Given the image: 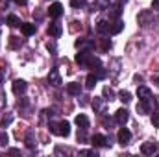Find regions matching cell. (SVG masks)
I'll list each match as a JSON object with an SVG mask.
<instances>
[{"mask_svg":"<svg viewBox=\"0 0 159 157\" xmlns=\"http://www.w3.org/2000/svg\"><path fill=\"white\" fill-rule=\"evenodd\" d=\"M48 128H50V131H52L54 135H59V137H69V135H70V124H69L67 120H61V122H57V124L50 122Z\"/></svg>","mask_w":159,"mask_h":157,"instance_id":"1","label":"cell"},{"mask_svg":"<svg viewBox=\"0 0 159 157\" xmlns=\"http://www.w3.org/2000/svg\"><path fill=\"white\" fill-rule=\"evenodd\" d=\"M137 22H139V26H143V28H148L150 24H154V13H152L150 9H144V11H141V13L137 15Z\"/></svg>","mask_w":159,"mask_h":157,"instance_id":"2","label":"cell"},{"mask_svg":"<svg viewBox=\"0 0 159 157\" xmlns=\"http://www.w3.org/2000/svg\"><path fill=\"white\" fill-rule=\"evenodd\" d=\"M154 107H156V100H154V98H152V100H139V104H137V111H139L141 115L152 113Z\"/></svg>","mask_w":159,"mask_h":157,"instance_id":"3","label":"cell"},{"mask_svg":"<svg viewBox=\"0 0 159 157\" xmlns=\"http://www.w3.org/2000/svg\"><path fill=\"white\" fill-rule=\"evenodd\" d=\"M91 144L94 148H104V146H109V139L104 135H94V137H91Z\"/></svg>","mask_w":159,"mask_h":157,"instance_id":"4","label":"cell"},{"mask_svg":"<svg viewBox=\"0 0 159 157\" xmlns=\"http://www.w3.org/2000/svg\"><path fill=\"white\" fill-rule=\"evenodd\" d=\"M117 139H119V142L124 146V144H128L129 141H131V131L128 129V128H120L119 133H117Z\"/></svg>","mask_w":159,"mask_h":157,"instance_id":"5","label":"cell"},{"mask_svg":"<svg viewBox=\"0 0 159 157\" xmlns=\"http://www.w3.org/2000/svg\"><path fill=\"white\" fill-rule=\"evenodd\" d=\"M48 15H50L52 19H59V17L63 15V6H61L59 2H54V4L48 7Z\"/></svg>","mask_w":159,"mask_h":157,"instance_id":"6","label":"cell"},{"mask_svg":"<svg viewBox=\"0 0 159 157\" xmlns=\"http://www.w3.org/2000/svg\"><path fill=\"white\" fill-rule=\"evenodd\" d=\"M91 56H93V54H91L89 50H80L78 54H76V63H78V65H83V67H87Z\"/></svg>","mask_w":159,"mask_h":157,"instance_id":"7","label":"cell"},{"mask_svg":"<svg viewBox=\"0 0 159 157\" xmlns=\"http://www.w3.org/2000/svg\"><path fill=\"white\" fill-rule=\"evenodd\" d=\"M61 34H63V28H61V24H57V22H52V24H48V35H50V37L57 39V37H61Z\"/></svg>","mask_w":159,"mask_h":157,"instance_id":"8","label":"cell"},{"mask_svg":"<svg viewBox=\"0 0 159 157\" xmlns=\"http://www.w3.org/2000/svg\"><path fill=\"white\" fill-rule=\"evenodd\" d=\"M26 89H28V85H26V81H24V79H15V81H13V92H15L17 96L24 94V92H26Z\"/></svg>","mask_w":159,"mask_h":157,"instance_id":"9","label":"cell"},{"mask_svg":"<svg viewBox=\"0 0 159 157\" xmlns=\"http://www.w3.org/2000/svg\"><path fill=\"white\" fill-rule=\"evenodd\" d=\"M128 118H129V113H128V109H124V107H120L119 111L115 113V122L120 124V126H124V124L128 122Z\"/></svg>","mask_w":159,"mask_h":157,"instance_id":"10","label":"cell"},{"mask_svg":"<svg viewBox=\"0 0 159 157\" xmlns=\"http://www.w3.org/2000/svg\"><path fill=\"white\" fill-rule=\"evenodd\" d=\"M141 154H144V155H154V154H157V144H156V142H144V144L141 146Z\"/></svg>","mask_w":159,"mask_h":157,"instance_id":"11","label":"cell"},{"mask_svg":"<svg viewBox=\"0 0 159 157\" xmlns=\"http://www.w3.org/2000/svg\"><path fill=\"white\" fill-rule=\"evenodd\" d=\"M48 83L54 85V87H59L61 85V76H59V70L57 69H52L50 74H48Z\"/></svg>","mask_w":159,"mask_h":157,"instance_id":"12","label":"cell"},{"mask_svg":"<svg viewBox=\"0 0 159 157\" xmlns=\"http://www.w3.org/2000/svg\"><path fill=\"white\" fill-rule=\"evenodd\" d=\"M20 32H22V35L30 37V35H34V34H35V24H30V22H22V24H20Z\"/></svg>","mask_w":159,"mask_h":157,"instance_id":"13","label":"cell"},{"mask_svg":"<svg viewBox=\"0 0 159 157\" xmlns=\"http://www.w3.org/2000/svg\"><path fill=\"white\" fill-rule=\"evenodd\" d=\"M137 96H139V100H152V91L148 87H139Z\"/></svg>","mask_w":159,"mask_h":157,"instance_id":"14","label":"cell"},{"mask_svg":"<svg viewBox=\"0 0 159 157\" xmlns=\"http://www.w3.org/2000/svg\"><path fill=\"white\" fill-rule=\"evenodd\" d=\"M74 122H76V126H78L80 129H87L89 128V118L85 117V115H76V118H74Z\"/></svg>","mask_w":159,"mask_h":157,"instance_id":"15","label":"cell"},{"mask_svg":"<svg viewBox=\"0 0 159 157\" xmlns=\"http://www.w3.org/2000/svg\"><path fill=\"white\" fill-rule=\"evenodd\" d=\"M67 92H69L70 96H80L81 85H80V83H69V85H67Z\"/></svg>","mask_w":159,"mask_h":157,"instance_id":"16","label":"cell"},{"mask_svg":"<svg viewBox=\"0 0 159 157\" xmlns=\"http://www.w3.org/2000/svg\"><path fill=\"white\" fill-rule=\"evenodd\" d=\"M76 46H78L80 50H89V52H91V50L94 48V43H93V41H85V39H80L78 43H76Z\"/></svg>","mask_w":159,"mask_h":157,"instance_id":"17","label":"cell"},{"mask_svg":"<svg viewBox=\"0 0 159 157\" xmlns=\"http://www.w3.org/2000/svg\"><path fill=\"white\" fill-rule=\"evenodd\" d=\"M122 28H124V22L115 20V22L109 26V34H111V35H117V34H120V32H122Z\"/></svg>","mask_w":159,"mask_h":157,"instance_id":"18","label":"cell"},{"mask_svg":"<svg viewBox=\"0 0 159 157\" xmlns=\"http://www.w3.org/2000/svg\"><path fill=\"white\" fill-rule=\"evenodd\" d=\"M109 26H111V24H109L107 20H100V22L96 24V30H98V34L104 35V34H109Z\"/></svg>","mask_w":159,"mask_h":157,"instance_id":"19","label":"cell"},{"mask_svg":"<svg viewBox=\"0 0 159 157\" xmlns=\"http://www.w3.org/2000/svg\"><path fill=\"white\" fill-rule=\"evenodd\" d=\"M96 81H98V78H96V74L93 72V74H89V76H87V79H85V87H87V89H94Z\"/></svg>","mask_w":159,"mask_h":157,"instance_id":"20","label":"cell"},{"mask_svg":"<svg viewBox=\"0 0 159 157\" xmlns=\"http://www.w3.org/2000/svg\"><path fill=\"white\" fill-rule=\"evenodd\" d=\"M6 22H7V26H11V28H15V26H20L22 22L19 20V17H15V15H9L7 19H6Z\"/></svg>","mask_w":159,"mask_h":157,"instance_id":"21","label":"cell"},{"mask_svg":"<svg viewBox=\"0 0 159 157\" xmlns=\"http://www.w3.org/2000/svg\"><path fill=\"white\" fill-rule=\"evenodd\" d=\"M87 67H89V69H94V70H96V69H100V67H102V61H100L98 57H93V56H91V59H89Z\"/></svg>","mask_w":159,"mask_h":157,"instance_id":"22","label":"cell"},{"mask_svg":"<svg viewBox=\"0 0 159 157\" xmlns=\"http://www.w3.org/2000/svg\"><path fill=\"white\" fill-rule=\"evenodd\" d=\"M119 100L122 102V104H129V102H131V94H129L128 91H120L119 92Z\"/></svg>","mask_w":159,"mask_h":157,"instance_id":"23","label":"cell"},{"mask_svg":"<svg viewBox=\"0 0 159 157\" xmlns=\"http://www.w3.org/2000/svg\"><path fill=\"white\" fill-rule=\"evenodd\" d=\"M93 107H94V111L102 113V109H104V98H94L93 100Z\"/></svg>","mask_w":159,"mask_h":157,"instance_id":"24","label":"cell"},{"mask_svg":"<svg viewBox=\"0 0 159 157\" xmlns=\"http://www.w3.org/2000/svg\"><path fill=\"white\" fill-rule=\"evenodd\" d=\"M120 13H122V9H120V4H117V6H113V7H111V11H109V17H111V19H119Z\"/></svg>","mask_w":159,"mask_h":157,"instance_id":"25","label":"cell"},{"mask_svg":"<svg viewBox=\"0 0 159 157\" xmlns=\"http://www.w3.org/2000/svg\"><path fill=\"white\" fill-rule=\"evenodd\" d=\"M104 100H113L115 98V91L113 89H109V87H104Z\"/></svg>","mask_w":159,"mask_h":157,"instance_id":"26","label":"cell"},{"mask_svg":"<svg viewBox=\"0 0 159 157\" xmlns=\"http://www.w3.org/2000/svg\"><path fill=\"white\" fill-rule=\"evenodd\" d=\"M11 122H13V115H6V117H2V120H0V128L9 126Z\"/></svg>","mask_w":159,"mask_h":157,"instance_id":"27","label":"cell"},{"mask_svg":"<svg viewBox=\"0 0 159 157\" xmlns=\"http://www.w3.org/2000/svg\"><path fill=\"white\" fill-rule=\"evenodd\" d=\"M100 46H102L104 52H107V50H111V41L109 39H100Z\"/></svg>","mask_w":159,"mask_h":157,"instance_id":"28","label":"cell"},{"mask_svg":"<svg viewBox=\"0 0 159 157\" xmlns=\"http://www.w3.org/2000/svg\"><path fill=\"white\" fill-rule=\"evenodd\" d=\"M26 146H28V148H34V146H35V142H34V133H32V131H28V135H26Z\"/></svg>","mask_w":159,"mask_h":157,"instance_id":"29","label":"cell"},{"mask_svg":"<svg viewBox=\"0 0 159 157\" xmlns=\"http://www.w3.org/2000/svg\"><path fill=\"white\" fill-rule=\"evenodd\" d=\"M20 44H22V41L19 39V37H9V46L11 48H19Z\"/></svg>","mask_w":159,"mask_h":157,"instance_id":"30","label":"cell"},{"mask_svg":"<svg viewBox=\"0 0 159 157\" xmlns=\"http://www.w3.org/2000/svg\"><path fill=\"white\" fill-rule=\"evenodd\" d=\"M7 142H9V137H7L6 131H2L0 133V146H7Z\"/></svg>","mask_w":159,"mask_h":157,"instance_id":"31","label":"cell"},{"mask_svg":"<svg viewBox=\"0 0 159 157\" xmlns=\"http://www.w3.org/2000/svg\"><path fill=\"white\" fill-rule=\"evenodd\" d=\"M78 141H81V142H85V141H87V129L78 131Z\"/></svg>","mask_w":159,"mask_h":157,"instance_id":"32","label":"cell"},{"mask_svg":"<svg viewBox=\"0 0 159 157\" xmlns=\"http://www.w3.org/2000/svg\"><path fill=\"white\" fill-rule=\"evenodd\" d=\"M152 124H154L156 128H159V111H157V113H154V115H152Z\"/></svg>","mask_w":159,"mask_h":157,"instance_id":"33","label":"cell"},{"mask_svg":"<svg viewBox=\"0 0 159 157\" xmlns=\"http://www.w3.org/2000/svg\"><path fill=\"white\" fill-rule=\"evenodd\" d=\"M81 155H94V157H96V152H94V150H83V152H81Z\"/></svg>","mask_w":159,"mask_h":157,"instance_id":"34","label":"cell"},{"mask_svg":"<svg viewBox=\"0 0 159 157\" xmlns=\"http://www.w3.org/2000/svg\"><path fill=\"white\" fill-rule=\"evenodd\" d=\"M102 122H104V126H106L107 129L111 128V120H109V118H107V117H104V118H102Z\"/></svg>","mask_w":159,"mask_h":157,"instance_id":"35","label":"cell"},{"mask_svg":"<svg viewBox=\"0 0 159 157\" xmlns=\"http://www.w3.org/2000/svg\"><path fill=\"white\" fill-rule=\"evenodd\" d=\"M70 4H72V7H80V6H83V0H72Z\"/></svg>","mask_w":159,"mask_h":157,"instance_id":"36","label":"cell"},{"mask_svg":"<svg viewBox=\"0 0 159 157\" xmlns=\"http://www.w3.org/2000/svg\"><path fill=\"white\" fill-rule=\"evenodd\" d=\"M152 7H154V9H159V0H154V2H152Z\"/></svg>","mask_w":159,"mask_h":157,"instance_id":"37","label":"cell"},{"mask_svg":"<svg viewBox=\"0 0 159 157\" xmlns=\"http://www.w3.org/2000/svg\"><path fill=\"white\" fill-rule=\"evenodd\" d=\"M15 2H17L19 6H26V4H28V0H15Z\"/></svg>","mask_w":159,"mask_h":157,"instance_id":"38","label":"cell"},{"mask_svg":"<svg viewBox=\"0 0 159 157\" xmlns=\"http://www.w3.org/2000/svg\"><path fill=\"white\" fill-rule=\"evenodd\" d=\"M48 50H52V52H56V44H50V43H48Z\"/></svg>","mask_w":159,"mask_h":157,"instance_id":"39","label":"cell"},{"mask_svg":"<svg viewBox=\"0 0 159 157\" xmlns=\"http://www.w3.org/2000/svg\"><path fill=\"white\" fill-rule=\"evenodd\" d=\"M100 6H102V7H106V6H107V0H102V2H100Z\"/></svg>","mask_w":159,"mask_h":157,"instance_id":"40","label":"cell"},{"mask_svg":"<svg viewBox=\"0 0 159 157\" xmlns=\"http://www.w3.org/2000/svg\"><path fill=\"white\" fill-rule=\"evenodd\" d=\"M4 79V69H0V81Z\"/></svg>","mask_w":159,"mask_h":157,"instance_id":"41","label":"cell"},{"mask_svg":"<svg viewBox=\"0 0 159 157\" xmlns=\"http://www.w3.org/2000/svg\"><path fill=\"white\" fill-rule=\"evenodd\" d=\"M122 2H126V0H120V4H122Z\"/></svg>","mask_w":159,"mask_h":157,"instance_id":"42","label":"cell"},{"mask_svg":"<svg viewBox=\"0 0 159 157\" xmlns=\"http://www.w3.org/2000/svg\"><path fill=\"white\" fill-rule=\"evenodd\" d=\"M157 83H159V79H157Z\"/></svg>","mask_w":159,"mask_h":157,"instance_id":"43","label":"cell"}]
</instances>
